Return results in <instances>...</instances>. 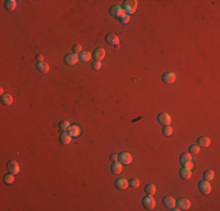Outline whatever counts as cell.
Instances as JSON below:
<instances>
[{
  "label": "cell",
  "instance_id": "1",
  "mask_svg": "<svg viewBox=\"0 0 220 211\" xmlns=\"http://www.w3.org/2000/svg\"><path fill=\"white\" fill-rule=\"evenodd\" d=\"M137 8V1L136 0H124L122 4V9H123L125 14H134L136 12Z\"/></svg>",
  "mask_w": 220,
  "mask_h": 211
},
{
  "label": "cell",
  "instance_id": "2",
  "mask_svg": "<svg viewBox=\"0 0 220 211\" xmlns=\"http://www.w3.org/2000/svg\"><path fill=\"white\" fill-rule=\"evenodd\" d=\"M109 13L111 17H114V18H116V19H121L123 15H125V12L122 9V6H119V5L111 6L109 9Z\"/></svg>",
  "mask_w": 220,
  "mask_h": 211
},
{
  "label": "cell",
  "instance_id": "3",
  "mask_svg": "<svg viewBox=\"0 0 220 211\" xmlns=\"http://www.w3.org/2000/svg\"><path fill=\"white\" fill-rule=\"evenodd\" d=\"M198 190L202 193V195H208V193H211L212 187H211V184H210L208 181L202 180L198 183Z\"/></svg>",
  "mask_w": 220,
  "mask_h": 211
},
{
  "label": "cell",
  "instance_id": "4",
  "mask_svg": "<svg viewBox=\"0 0 220 211\" xmlns=\"http://www.w3.org/2000/svg\"><path fill=\"white\" fill-rule=\"evenodd\" d=\"M79 55L75 53H68L66 54L65 56H63V61H65V63L66 65H68V66H73V65H75V63H77V61H79Z\"/></svg>",
  "mask_w": 220,
  "mask_h": 211
},
{
  "label": "cell",
  "instance_id": "5",
  "mask_svg": "<svg viewBox=\"0 0 220 211\" xmlns=\"http://www.w3.org/2000/svg\"><path fill=\"white\" fill-rule=\"evenodd\" d=\"M106 42L109 46H114L115 48H118V47H119V39H118V36L116 35V34H113V33H109V34H107Z\"/></svg>",
  "mask_w": 220,
  "mask_h": 211
},
{
  "label": "cell",
  "instance_id": "6",
  "mask_svg": "<svg viewBox=\"0 0 220 211\" xmlns=\"http://www.w3.org/2000/svg\"><path fill=\"white\" fill-rule=\"evenodd\" d=\"M142 204H143V207L145 208V209H148V210H152V209L156 207V201H155L154 197H152L151 195H146L145 197L143 198Z\"/></svg>",
  "mask_w": 220,
  "mask_h": 211
},
{
  "label": "cell",
  "instance_id": "7",
  "mask_svg": "<svg viewBox=\"0 0 220 211\" xmlns=\"http://www.w3.org/2000/svg\"><path fill=\"white\" fill-rule=\"evenodd\" d=\"M176 207L179 209V210H187L191 207V202H190L187 198L181 197L176 199Z\"/></svg>",
  "mask_w": 220,
  "mask_h": 211
},
{
  "label": "cell",
  "instance_id": "8",
  "mask_svg": "<svg viewBox=\"0 0 220 211\" xmlns=\"http://www.w3.org/2000/svg\"><path fill=\"white\" fill-rule=\"evenodd\" d=\"M7 170L11 172V174H13V175H18L19 172H20V166H19V163L17 161H9L7 162Z\"/></svg>",
  "mask_w": 220,
  "mask_h": 211
},
{
  "label": "cell",
  "instance_id": "9",
  "mask_svg": "<svg viewBox=\"0 0 220 211\" xmlns=\"http://www.w3.org/2000/svg\"><path fill=\"white\" fill-rule=\"evenodd\" d=\"M157 121L160 124H163V126H169L171 123V117L166 113H160V114L157 115Z\"/></svg>",
  "mask_w": 220,
  "mask_h": 211
},
{
  "label": "cell",
  "instance_id": "10",
  "mask_svg": "<svg viewBox=\"0 0 220 211\" xmlns=\"http://www.w3.org/2000/svg\"><path fill=\"white\" fill-rule=\"evenodd\" d=\"M118 161L122 164H130L132 162V156L131 154L127 153V151H122L118 154Z\"/></svg>",
  "mask_w": 220,
  "mask_h": 211
},
{
  "label": "cell",
  "instance_id": "11",
  "mask_svg": "<svg viewBox=\"0 0 220 211\" xmlns=\"http://www.w3.org/2000/svg\"><path fill=\"white\" fill-rule=\"evenodd\" d=\"M162 80H163L164 83H166V85H170V83H173L175 81H176V74L172 72H166L163 74V76H162Z\"/></svg>",
  "mask_w": 220,
  "mask_h": 211
},
{
  "label": "cell",
  "instance_id": "12",
  "mask_svg": "<svg viewBox=\"0 0 220 211\" xmlns=\"http://www.w3.org/2000/svg\"><path fill=\"white\" fill-rule=\"evenodd\" d=\"M197 145L199 148H207L210 144H211V140L208 139L207 136H200L198 140H197Z\"/></svg>",
  "mask_w": 220,
  "mask_h": 211
},
{
  "label": "cell",
  "instance_id": "13",
  "mask_svg": "<svg viewBox=\"0 0 220 211\" xmlns=\"http://www.w3.org/2000/svg\"><path fill=\"white\" fill-rule=\"evenodd\" d=\"M106 56V50L103 48H96L92 53V58L95 59V61H102Z\"/></svg>",
  "mask_w": 220,
  "mask_h": 211
},
{
  "label": "cell",
  "instance_id": "14",
  "mask_svg": "<svg viewBox=\"0 0 220 211\" xmlns=\"http://www.w3.org/2000/svg\"><path fill=\"white\" fill-rule=\"evenodd\" d=\"M110 169H111V172L115 174V175H118L122 172V163L119 161H114L110 166Z\"/></svg>",
  "mask_w": 220,
  "mask_h": 211
},
{
  "label": "cell",
  "instance_id": "15",
  "mask_svg": "<svg viewBox=\"0 0 220 211\" xmlns=\"http://www.w3.org/2000/svg\"><path fill=\"white\" fill-rule=\"evenodd\" d=\"M115 187L119 189V190H124V189H127L129 187V182L125 178H117L115 181Z\"/></svg>",
  "mask_w": 220,
  "mask_h": 211
},
{
  "label": "cell",
  "instance_id": "16",
  "mask_svg": "<svg viewBox=\"0 0 220 211\" xmlns=\"http://www.w3.org/2000/svg\"><path fill=\"white\" fill-rule=\"evenodd\" d=\"M59 141H60V143L61 144L67 145V144L71 143V136L68 134V133H66V131H62V134H60V136H59Z\"/></svg>",
  "mask_w": 220,
  "mask_h": 211
},
{
  "label": "cell",
  "instance_id": "17",
  "mask_svg": "<svg viewBox=\"0 0 220 211\" xmlns=\"http://www.w3.org/2000/svg\"><path fill=\"white\" fill-rule=\"evenodd\" d=\"M163 204L164 207H166L167 209H172L173 207H176V199L171 196H166L163 198Z\"/></svg>",
  "mask_w": 220,
  "mask_h": 211
},
{
  "label": "cell",
  "instance_id": "18",
  "mask_svg": "<svg viewBox=\"0 0 220 211\" xmlns=\"http://www.w3.org/2000/svg\"><path fill=\"white\" fill-rule=\"evenodd\" d=\"M67 133L71 135V137H77V136L80 135V133H81V130H80L79 126H76V124H71V126H69Z\"/></svg>",
  "mask_w": 220,
  "mask_h": 211
},
{
  "label": "cell",
  "instance_id": "19",
  "mask_svg": "<svg viewBox=\"0 0 220 211\" xmlns=\"http://www.w3.org/2000/svg\"><path fill=\"white\" fill-rule=\"evenodd\" d=\"M92 55L90 52H88V50H82L79 55V59L82 61V62H88V61L92 60Z\"/></svg>",
  "mask_w": 220,
  "mask_h": 211
},
{
  "label": "cell",
  "instance_id": "20",
  "mask_svg": "<svg viewBox=\"0 0 220 211\" xmlns=\"http://www.w3.org/2000/svg\"><path fill=\"white\" fill-rule=\"evenodd\" d=\"M191 175H192L191 169H187L185 166H183L181 169V171H179V176H181L183 180H189L190 177H191Z\"/></svg>",
  "mask_w": 220,
  "mask_h": 211
},
{
  "label": "cell",
  "instance_id": "21",
  "mask_svg": "<svg viewBox=\"0 0 220 211\" xmlns=\"http://www.w3.org/2000/svg\"><path fill=\"white\" fill-rule=\"evenodd\" d=\"M1 103L5 104V106H11L13 103V96L11 94L1 95Z\"/></svg>",
  "mask_w": 220,
  "mask_h": 211
},
{
  "label": "cell",
  "instance_id": "22",
  "mask_svg": "<svg viewBox=\"0 0 220 211\" xmlns=\"http://www.w3.org/2000/svg\"><path fill=\"white\" fill-rule=\"evenodd\" d=\"M36 68H38V71L40 73H42V74H46V73L49 72V65L47 62H39L36 65Z\"/></svg>",
  "mask_w": 220,
  "mask_h": 211
},
{
  "label": "cell",
  "instance_id": "23",
  "mask_svg": "<svg viewBox=\"0 0 220 211\" xmlns=\"http://www.w3.org/2000/svg\"><path fill=\"white\" fill-rule=\"evenodd\" d=\"M192 160V155L190 153H183L181 155V157H179V163H181V166H183L186 163V162H190Z\"/></svg>",
  "mask_w": 220,
  "mask_h": 211
},
{
  "label": "cell",
  "instance_id": "24",
  "mask_svg": "<svg viewBox=\"0 0 220 211\" xmlns=\"http://www.w3.org/2000/svg\"><path fill=\"white\" fill-rule=\"evenodd\" d=\"M4 6L7 11H14L15 7H17V1L15 0H6Z\"/></svg>",
  "mask_w": 220,
  "mask_h": 211
},
{
  "label": "cell",
  "instance_id": "25",
  "mask_svg": "<svg viewBox=\"0 0 220 211\" xmlns=\"http://www.w3.org/2000/svg\"><path fill=\"white\" fill-rule=\"evenodd\" d=\"M202 178L205 181H212L213 178H214V171L213 170H206L204 171V174H202Z\"/></svg>",
  "mask_w": 220,
  "mask_h": 211
},
{
  "label": "cell",
  "instance_id": "26",
  "mask_svg": "<svg viewBox=\"0 0 220 211\" xmlns=\"http://www.w3.org/2000/svg\"><path fill=\"white\" fill-rule=\"evenodd\" d=\"M14 175L13 174H6V175L4 176V183L5 184H12V183H14Z\"/></svg>",
  "mask_w": 220,
  "mask_h": 211
},
{
  "label": "cell",
  "instance_id": "27",
  "mask_svg": "<svg viewBox=\"0 0 220 211\" xmlns=\"http://www.w3.org/2000/svg\"><path fill=\"white\" fill-rule=\"evenodd\" d=\"M144 191L146 193V195H155V193H156V187H155V184H148L145 185V188H144Z\"/></svg>",
  "mask_w": 220,
  "mask_h": 211
},
{
  "label": "cell",
  "instance_id": "28",
  "mask_svg": "<svg viewBox=\"0 0 220 211\" xmlns=\"http://www.w3.org/2000/svg\"><path fill=\"white\" fill-rule=\"evenodd\" d=\"M128 182L130 188H138L139 187V180L138 178H130Z\"/></svg>",
  "mask_w": 220,
  "mask_h": 211
},
{
  "label": "cell",
  "instance_id": "29",
  "mask_svg": "<svg viewBox=\"0 0 220 211\" xmlns=\"http://www.w3.org/2000/svg\"><path fill=\"white\" fill-rule=\"evenodd\" d=\"M69 122L68 121H61L60 123H59V128L61 129L62 131H67L68 130V128H69Z\"/></svg>",
  "mask_w": 220,
  "mask_h": 211
},
{
  "label": "cell",
  "instance_id": "30",
  "mask_svg": "<svg viewBox=\"0 0 220 211\" xmlns=\"http://www.w3.org/2000/svg\"><path fill=\"white\" fill-rule=\"evenodd\" d=\"M172 133H173L172 127H170V126H164L163 127V135H164V136H171Z\"/></svg>",
  "mask_w": 220,
  "mask_h": 211
},
{
  "label": "cell",
  "instance_id": "31",
  "mask_svg": "<svg viewBox=\"0 0 220 211\" xmlns=\"http://www.w3.org/2000/svg\"><path fill=\"white\" fill-rule=\"evenodd\" d=\"M199 150H200V148H199L197 144H192L189 148V153L191 154V155H192V154H198Z\"/></svg>",
  "mask_w": 220,
  "mask_h": 211
},
{
  "label": "cell",
  "instance_id": "32",
  "mask_svg": "<svg viewBox=\"0 0 220 211\" xmlns=\"http://www.w3.org/2000/svg\"><path fill=\"white\" fill-rule=\"evenodd\" d=\"M71 50H73V53H75V54L81 53V52H82V46H81V45H74Z\"/></svg>",
  "mask_w": 220,
  "mask_h": 211
},
{
  "label": "cell",
  "instance_id": "33",
  "mask_svg": "<svg viewBox=\"0 0 220 211\" xmlns=\"http://www.w3.org/2000/svg\"><path fill=\"white\" fill-rule=\"evenodd\" d=\"M101 67H102L101 61H94V62H92V68H94L95 71H98V69H101Z\"/></svg>",
  "mask_w": 220,
  "mask_h": 211
},
{
  "label": "cell",
  "instance_id": "34",
  "mask_svg": "<svg viewBox=\"0 0 220 211\" xmlns=\"http://www.w3.org/2000/svg\"><path fill=\"white\" fill-rule=\"evenodd\" d=\"M119 21L122 24H128L129 21H130V15H128V14H125V15H123L122 18L119 19Z\"/></svg>",
  "mask_w": 220,
  "mask_h": 211
},
{
  "label": "cell",
  "instance_id": "35",
  "mask_svg": "<svg viewBox=\"0 0 220 211\" xmlns=\"http://www.w3.org/2000/svg\"><path fill=\"white\" fill-rule=\"evenodd\" d=\"M183 166H185V168H187V169H192V168H193V163H192L191 161H190V162H186V163H185V164H184Z\"/></svg>",
  "mask_w": 220,
  "mask_h": 211
},
{
  "label": "cell",
  "instance_id": "36",
  "mask_svg": "<svg viewBox=\"0 0 220 211\" xmlns=\"http://www.w3.org/2000/svg\"><path fill=\"white\" fill-rule=\"evenodd\" d=\"M35 60L38 61V62H44V56H42L41 54H38V55H36V58H35Z\"/></svg>",
  "mask_w": 220,
  "mask_h": 211
},
{
  "label": "cell",
  "instance_id": "37",
  "mask_svg": "<svg viewBox=\"0 0 220 211\" xmlns=\"http://www.w3.org/2000/svg\"><path fill=\"white\" fill-rule=\"evenodd\" d=\"M111 160H113V161H118V155H117V154H113V155H111Z\"/></svg>",
  "mask_w": 220,
  "mask_h": 211
}]
</instances>
